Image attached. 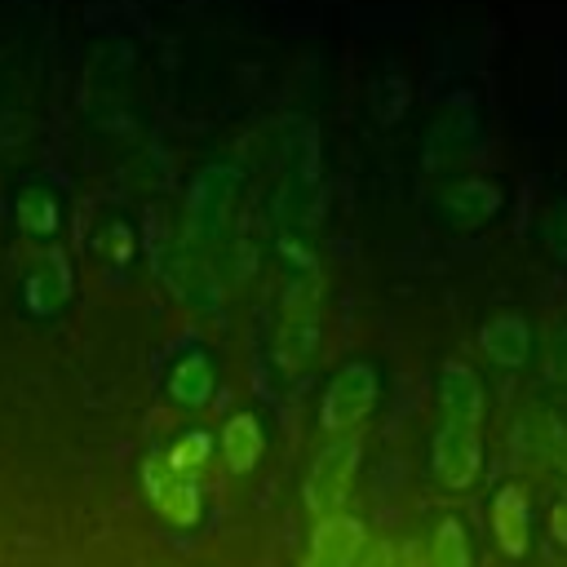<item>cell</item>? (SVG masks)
<instances>
[{
	"instance_id": "1",
	"label": "cell",
	"mask_w": 567,
	"mask_h": 567,
	"mask_svg": "<svg viewBox=\"0 0 567 567\" xmlns=\"http://www.w3.org/2000/svg\"><path fill=\"white\" fill-rule=\"evenodd\" d=\"M439 408L443 425L434 434V474L443 487H470L483 465V443H478V421H483V385L474 368L447 363L439 377Z\"/></svg>"
},
{
	"instance_id": "2",
	"label": "cell",
	"mask_w": 567,
	"mask_h": 567,
	"mask_svg": "<svg viewBox=\"0 0 567 567\" xmlns=\"http://www.w3.org/2000/svg\"><path fill=\"white\" fill-rule=\"evenodd\" d=\"M319 346V284L301 279L288 288L284 310H279V332H275V359L288 372H301Z\"/></svg>"
},
{
	"instance_id": "3",
	"label": "cell",
	"mask_w": 567,
	"mask_h": 567,
	"mask_svg": "<svg viewBox=\"0 0 567 567\" xmlns=\"http://www.w3.org/2000/svg\"><path fill=\"white\" fill-rule=\"evenodd\" d=\"M359 470V434H337L310 465V478H306V505L315 518H328V514H341L346 496H350V478Z\"/></svg>"
},
{
	"instance_id": "4",
	"label": "cell",
	"mask_w": 567,
	"mask_h": 567,
	"mask_svg": "<svg viewBox=\"0 0 567 567\" xmlns=\"http://www.w3.org/2000/svg\"><path fill=\"white\" fill-rule=\"evenodd\" d=\"M377 403V372L372 363H346L328 390H323V430L328 434H350L363 425V416Z\"/></svg>"
},
{
	"instance_id": "5",
	"label": "cell",
	"mask_w": 567,
	"mask_h": 567,
	"mask_svg": "<svg viewBox=\"0 0 567 567\" xmlns=\"http://www.w3.org/2000/svg\"><path fill=\"white\" fill-rule=\"evenodd\" d=\"M142 483H146V496H151V505L159 509V518H168V523H177V527H190V523L199 518V487H195V478L173 474V470L164 465V456H146Z\"/></svg>"
},
{
	"instance_id": "6",
	"label": "cell",
	"mask_w": 567,
	"mask_h": 567,
	"mask_svg": "<svg viewBox=\"0 0 567 567\" xmlns=\"http://www.w3.org/2000/svg\"><path fill=\"white\" fill-rule=\"evenodd\" d=\"M368 545V532L354 514H328V518H315V532H310V554L301 567H354L359 554Z\"/></svg>"
},
{
	"instance_id": "7",
	"label": "cell",
	"mask_w": 567,
	"mask_h": 567,
	"mask_svg": "<svg viewBox=\"0 0 567 567\" xmlns=\"http://www.w3.org/2000/svg\"><path fill=\"white\" fill-rule=\"evenodd\" d=\"M496 208H501V190H496L487 177H456V182L443 186V195H439V213H443L452 226H461V230L483 226Z\"/></svg>"
},
{
	"instance_id": "8",
	"label": "cell",
	"mask_w": 567,
	"mask_h": 567,
	"mask_svg": "<svg viewBox=\"0 0 567 567\" xmlns=\"http://www.w3.org/2000/svg\"><path fill=\"white\" fill-rule=\"evenodd\" d=\"M487 523H492L496 545H501L509 558H523V554H527V536H532V505H527V492H523L518 483H505V487L492 496Z\"/></svg>"
},
{
	"instance_id": "9",
	"label": "cell",
	"mask_w": 567,
	"mask_h": 567,
	"mask_svg": "<svg viewBox=\"0 0 567 567\" xmlns=\"http://www.w3.org/2000/svg\"><path fill=\"white\" fill-rule=\"evenodd\" d=\"M478 341H483V354L492 363H501V368H523L527 363V350H532V332H527L523 315H496V319H487L483 332H478Z\"/></svg>"
},
{
	"instance_id": "10",
	"label": "cell",
	"mask_w": 567,
	"mask_h": 567,
	"mask_svg": "<svg viewBox=\"0 0 567 567\" xmlns=\"http://www.w3.org/2000/svg\"><path fill=\"white\" fill-rule=\"evenodd\" d=\"M261 447H266V439H261V421L252 412H239L221 425V456L235 474H248L261 461Z\"/></svg>"
},
{
	"instance_id": "11",
	"label": "cell",
	"mask_w": 567,
	"mask_h": 567,
	"mask_svg": "<svg viewBox=\"0 0 567 567\" xmlns=\"http://www.w3.org/2000/svg\"><path fill=\"white\" fill-rule=\"evenodd\" d=\"M168 394L177 399V403H204L208 394H213V363H208V354H186V359H177V368L168 372Z\"/></svg>"
},
{
	"instance_id": "12",
	"label": "cell",
	"mask_w": 567,
	"mask_h": 567,
	"mask_svg": "<svg viewBox=\"0 0 567 567\" xmlns=\"http://www.w3.org/2000/svg\"><path fill=\"white\" fill-rule=\"evenodd\" d=\"M425 563L430 567H470V536L456 518H443L425 545Z\"/></svg>"
},
{
	"instance_id": "13",
	"label": "cell",
	"mask_w": 567,
	"mask_h": 567,
	"mask_svg": "<svg viewBox=\"0 0 567 567\" xmlns=\"http://www.w3.org/2000/svg\"><path fill=\"white\" fill-rule=\"evenodd\" d=\"M208 452H213V439L204 434V430H190V434H182L173 447H168V456H164V465L173 470V474H195V470H204V461H208Z\"/></svg>"
},
{
	"instance_id": "14",
	"label": "cell",
	"mask_w": 567,
	"mask_h": 567,
	"mask_svg": "<svg viewBox=\"0 0 567 567\" xmlns=\"http://www.w3.org/2000/svg\"><path fill=\"white\" fill-rule=\"evenodd\" d=\"M18 221L27 226V230H53V221H58V204H53V195H49V186H27L22 195H18Z\"/></svg>"
},
{
	"instance_id": "15",
	"label": "cell",
	"mask_w": 567,
	"mask_h": 567,
	"mask_svg": "<svg viewBox=\"0 0 567 567\" xmlns=\"http://www.w3.org/2000/svg\"><path fill=\"white\" fill-rule=\"evenodd\" d=\"M540 235H545L549 252L567 261V204H554V208L545 213V221H540Z\"/></svg>"
},
{
	"instance_id": "16",
	"label": "cell",
	"mask_w": 567,
	"mask_h": 567,
	"mask_svg": "<svg viewBox=\"0 0 567 567\" xmlns=\"http://www.w3.org/2000/svg\"><path fill=\"white\" fill-rule=\"evenodd\" d=\"M545 368H549V377H554V381H563V385H567V328H554V337H549V354H545Z\"/></svg>"
},
{
	"instance_id": "17",
	"label": "cell",
	"mask_w": 567,
	"mask_h": 567,
	"mask_svg": "<svg viewBox=\"0 0 567 567\" xmlns=\"http://www.w3.org/2000/svg\"><path fill=\"white\" fill-rule=\"evenodd\" d=\"M354 567H394V545H390V540H372V545H363V554H359Z\"/></svg>"
},
{
	"instance_id": "18",
	"label": "cell",
	"mask_w": 567,
	"mask_h": 567,
	"mask_svg": "<svg viewBox=\"0 0 567 567\" xmlns=\"http://www.w3.org/2000/svg\"><path fill=\"white\" fill-rule=\"evenodd\" d=\"M394 567H430V563H425V545H421V540L394 545Z\"/></svg>"
},
{
	"instance_id": "19",
	"label": "cell",
	"mask_w": 567,
	"mask_h": 567,
	"mask_svg": "<svg viewBox=\"0 0 567 567\" xmlns=\"http://www.w3.org/2000/svg\"><path fill=\"white\" fill-rule=\"evenodd\" d=\"M554 536H558V540H567V501H563V505H554Z\"/></svg>"
}]
</instances>
